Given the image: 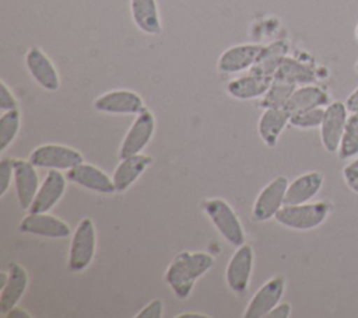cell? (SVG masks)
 <instances>
[{"mask_svg": "<svg viewBox=\"0 0 358 318\" xmlns=\"http://www.w3.org/2000/svg\"><path fill=\"white\" fill-rule=\"evenodd\" d=\"M214 262V256L204 251L178 252L166 268L165 282L178 298L185 300L192 293L196 280L207 273Z\"/></svg>", "mask_w": 358, "mask_h": 318, "instance_id": "cell-1", "label": "cell"}, {"mask_svg": "<svg viewBox=\"0 0 358 318\" xmlns=\"http://www.w3.org/2000/svg\"><path fill=\"white\" fill-rule=\"evenodd\" d=\"M330 209L331 206L327 202L284 205L274 219L281 226L292 230H312L326 220Z\"/></svg>", "mask_w": 358, "mask_h": 318, "instance_id": "cell-2", "label": "cell"}, {"mask_svg": "<svg viewBox=\"0 0 358 318\" xmlns=\"http://www.w3.org/2000/svg\"><path fill=\"white\" fill-rule=\"evenodd\" d=\"M201 207L228 244L234 247H241L245 244L243 227L229 203L221 198H213L203 200Z\"/></svg>", "mask_w": 358, "mask_h": 318, "instance_id": "cell-3", "label": "cell"}, {"mask_svg": "<svg viewBox=\"0 0 358 318\" xmlns=\"http://www.w3.org/2000/svg\"><path fill=\"white\" fill-rule=\"evenodd\" d=\"M96 248V231L94 221L90 217H84L76 227L70 248L67 266L71 272H81L88 268L94 259Z\"/></svg>", "mask_w": 358, "mask_h": 318, "instance_id": "cell-4", "label": "cell"}, {"mask_svg": "<svg viewBox=\"0 0 358 318\" xmlns=\"http://www.w3.org/2000/svg\"><path fill=\"white\" fill-rule=\"evenodd\" d=\"M35 167L46 170L69 171L84 161L83 154L63 144H42L34 148L28 158Z\"/></svg>", "mask_w": 358, "mask_h": 318, "instance_id": "cell-5", "label": "cell"}, {"mask_svg": "<svg viewBox=\"0 0 358 318\" xmlns=\"http://www.w3.org/2000/svg\"><path fill=\"white\" fill-rule=\"evenodd\" d=\"M154 130H155L154 113L148 108H144L141 112L136 115V119L133 120V123L130 125L129 130L126 132L122 140V144L119 148V160L141 153L152 139Z\"/></svg>", "mask_w": 358, "mask_h": 318, "instance_id": "cell-6", "label": "cell"}, {"mask_svg": "<svg viewBox=\"0 0 358 318\" xmlns=\"http://www.w3.org/2000/svg\"><path fill=\"white\" fill-rule=\"evenodd\" d=\"M348 109L340 101L330 102L324 108V116L320 123V140L326 151L336 153L345 132Z\"/></svg>", "mask_w": 358, "mask_h": 318, "instance_id": "cell-7", "label": "cell"}, {"mask_svg": "<svg viewBox=\"0 0 358 318\" xmlns=\"http://www.w3.org/2000/svg\"><path fill=\"white\" fill-rule=\"evenodd\" d=\"M288 179L284 175L271 179L257 195L252 214L257 221H266L277 214V212L284 206L285 192L288 188Z\"/></svg>", "mask_w": 358, "mask_h": 318, "instance_id": "cell-8", "label": "cell"}, {"mask_svg": "<svg viewBox=\"0 0 358 318\" xmlns=\"http://www.w3.org/2000/svg\"><path fill=\"white\" fill-rule=\"evenodd\" d=\"M253 269V249L249 244L236 247L225 269V280L228 287L235 293H245L249 287Z\"/></svg>", "mask_w": 358, "mask_h": 318, "instance_id": "cell-9", "label": "cell"}, {"mask_svg": "<svg viewBox=\"0 0 358 318\" xmlns=\"http://www.w3.org/2000/svg\"><path fill=\"white\" fill-rule=\"evenodd\" d=\"M92 105L98 112L115 115H137L145 108L143 98L130 90H113L101 94Z\"/></svg>", "mask_w": 358, "mask_h": 318, "instance_id": "cell-10", "label": "cell"}, {"mask_svg": "<svg viewBox=\"0 0 358 318\" xmlns=\"http://www.w3.org/2000/svg\"><path fill=\"white\" fill-rule=\"evenodd\" d=\"M285 289L284 276H274L267 280L250 298L245 308L243 318H263L280 303Z\"/></svg>", "mask_w": 358, "mask_h": 318, "instance_id": "cell-11", "label": "cell"}, {"mask_svg": "<svg viewBox=\"0 0 358 318\" xmlns=\"http://www.w3.org/2000/svg\"><path fill=\"white\" fill-rule=\"evenodd\" d=\"M67 181V177L59 170H48V174L39 185L28 213H48L50 209H53L64 195Z\"/></svg>", "mask_w": 358, "mask_h": 318, "instance_id": "cell-12", "label": "cell"}, {"mask_svg": "<svg viewBox=\"0 0 358 318\" xmlns=\"http://www.w3.org/2000/svg\"><path fill=\"white\" fill-rule=\"evenodd\" d=\"M25 64L31 77L46 91H57L60 87L59 73L48 57V55L39 48H29L25 55Z\"/></svg>", "mask_w": 358, "mask_h": 318, "instance_id": "cell-13", "label": "cell"}, {"mask_svg": "<svg viewBox=\"0 0 358 318\" xmlns=\"http://www.w3.org/2000/svg\"><path fill=\"white\" fill-rule=\"evenodd\" d=\"M18 230L48 238H66L71 233L66 221L49 213H28L20 221Z\"/></svg>", "mask_w": 358, "mask_h": 318, "instance_id": "cell-14", "label": "cell"}, {"mask_svg": "<svg viewBox=\"0 0 358 318\" xmlns=\"http://www.w3.org/2000/svg\"><path fill=\"white\" fill-rule=\"evenodd\" d=\"M14 167V186L20 206L24 210H28L39 188V178L36 167L29 160L13 158Z\"/></svg>", "mask_w": 358, "mask_h": 318, "instance_id": "cell-15", "label": "cell"}, {"mask_svg": "<svg viewBox=\"0 0 358 318\" xmlns=\"http://www.w3.org/2000/svg\"><path fill=\"white\" fill-rule=\"evenodd\" d=\"M67 179L73 184H77L85 189L98 192V193H113L116 192V188L113 185L112 177H109L105 171L101 168L90 164V163H81L66 174Z\"/></svg>", "mask_w": 358, "mask_h": 318, "instance_id": "cell-16", "label": "cell"}, {"mask_svg": "<svg viewBox=\"0 0 358 318\" xmlns=\"http://www.w3.org/2000/svg\"><path fill=\"white\" fill-rule=\"evenodd\" d=\"M262 48V45L256 43H242L228 48L218 57V71L224 74H234L243 70H249L256 62Z\"/></svg>", "mask_w": 358, "mask_h": 318, "instance_id": "cell-17", "label": "cell"}, {"mask_svg": "<svg viewBox=\"0 0 358 318\" xmlns=\"http://www.w3.org/2000/svg\"><path fill=\"white\" fill-rule=\"evenodd\" d=\"M28 287V273L17 262L7 265V282L0 289V312L4 315L14 308Z\"/></svg>", "mask_w": 358, "mask_h": 318, "instance_id": "cell-18", "label": "cell"}, {"mask_svg": "<svg viewBox=\"0 0 358 318\" xmlns=\"http://www.w3.org/2000/svg\"><path fill=\"white\" fill-rule=\"evenodd\" d=\"M151 163L152 157L141 153L120 158L119 164L116 165L112 174V181L116 188V192H124L126 189H129L140 178V175L151 165Z\"/></svg>", "mask_w": 358, "mask_h": 318, "instance_id": "cell-19", "label": "cell"}, {"mask_svg": "<svg viewBox=\"0 0 358 318\" xmlns=\"http://www.w3.org/2000/svg\"><path fill=\"white\" fill-rule=\"evenodd\" d=\"M323 185V175L317 171L305 172L288 184L284 205H301L315 198Z\"/></svg>", "mask_w": 358, "mask_h": 318, "instance_id": "cell-20", "label": "cell"}, {"mask_svg": "<svg viewBox=\"0 0 358 318\" xmlns=\"http://www.w3.org/2000/svg\"><path fill=\"white\" fill-rule=\"evenodd\" d=\"M130 14L134 25L147 35H159L162 24L157 0H130Z\"/></svg>", "mask_w": 358, "mask_h": 318, "instance_id": "cell-21", "label": "cell"}, {"mask_svg": "<svg viewBox=\"0 0 358 318\" xmlns=\"http://www.w3.org/2000/svg\"><path fill=\"white\" fill-rule=\"evenodd\" d=\"M271 81L273 77L259 76L249 71L248 76L231 80L227 84V92L236 99H255L267 92Z\"/></svg>", "mask_w": 358, "mask_h": 318, "instance_id": "cell-22", "label": "cell"}, {"mask_svg": "<svg viewBox=\"0 0 358 318\" xmlns=\"http://www.w3.org/2000/svg\"><path fill=\"white\" fill-rule=\"evenodd\" d=\"M289 116L291 113L285 108H264L259 119L257 132L267 147L277 144L281 132L289 123Z\"/></svg>", "mask_w": 358, "mask_h": 318, "instance_id": "cell-23", "label": "cell"}, {"mask_svg": "<svg viewBox=\"0 0 358 318\" xmlns=\"http://www.w3.org/2000/svg\"><path fill=\"white\" fill-rule=\"evenodd\" d=\"M329 104V94L323 88L315 84H305L295 88L284 108L292 115L295 112H301L310 108L327 106Z\"/></svg>", "mask_w": 358, "mask_h": 318, "instance_id": "cell-24", "label": "cell"}, {"mask_svg": "<svg viewBox=\"0 0 358 318\" xmlns=\"http://www.w3.org/2000/svg\"><path fill=\"white\" fill-rule=\"evenodd\" d=\"M288 49H289L288 43L281 39L263 46L256 62L249 69V71L259 76L274 77V73L281 64V62L284 60V57L287 56Z\"/></svg>", "mask_w": 358, "mask_h": 318, "instance_id": "cell-25", "label": "cell"}, {"mask_svg": "<svg viewBox=\"0 0 358 318\" xmlns=\"http://www.w3.org/2000/svg\"><path fill=\"white\" fill-rule=\"evenodd\" d=\"M273 78L282 80L295 85H305L313 84V81L316 80V73L310 66L294 57L285 56L278 69L275 70Z\"/></svg>", "mask_w": 358, "mask_h": 318, "instance_id": "cell-26", "label": "cell"}, {"mask_svg": "<svg viewBox=\"0 0 358 318\" xmlns=\"http://www.w3.org/2000/svg\"><path fill=\"white\" fill-rule=\"evenodd\" d=\"M295 88V84L273 78L267 92L262 97L260 105L263 108H284Z\"/></svg>", "mask_w": 358, "mask_h": 318, "instance_id": "cell-27", "label": "cell"}, {"mask_svg": "<svg viewBox=\"0 0 358 318\" xmlns=\"http://www.w3.org/2000/svg\"><path fill=\"white\" fill-rule=\"evenodd\" d=\"M21 126V113L18 109L6 111L0 116V151L4 153L6 148L14 141Z\"/></svg>", "mask_w": 358, "mask_h": 318, "instance_id": "cell-28", "label": "cell"}, {"mask_svg": "<svg viewBox=\"0 0 358 318\" xmlns=\"http://www.w3.org/2000/svg\"><path fill=\"white\" fill-rule=\"evenodd\" d=\"M324 116V108L317 106V108H310L305 109L301 112H295L289 116V123L295 127L301 129H310V127H317L320 126L322 120Z\"/></svg>", "mask_w": 358, "mask_h": 318, "instance_id": "cell-29", "label": "cell"}, {"mask_svg": "<svg viewBox=\"0 0 358 318\" xmlns=\"http://www.w3.org/2000/svg\"><path fill=\"white\" fill-rule=\"evenodd\" d=\"M14 178V167L13 158L4 157L0 161V196L3 198L10 188V184Z\"/></svg>", "mask_w": 358, "mask_h": 318, "instance_id": "cell-30", "label": "cell"}, {"mask_svg": "<svg viewBox=\"0 0 358 318\" xmlns=\"http://www.w3.org/2000/svg\"><path fill=\"white\" fill-rule=\"evenodd\" d=\"M337 153H338V158L341 160L352 158L354 155L358 154V141L348 132H344Z\"/></svg>", "mask_w": 358, "mask_h": 318, "instance_id": "cell-31", "label": "cell"}, {"mask_svg": "<svg viewBox=\"0 0 358 318\" xmlns=\"http://www.w3.org/2000/svg\"><path fill=\"white\" fill-rule=\"evenodd\" d=\"M164 314V303L159 298L150 301L144 308H141L136 318H161Z\"/></svg>", "mask_w": 358, "mask_h": 318, "instance_id": "cell-32", "label": "cell"}, {"mask_svg": "<svg viewBox=\"0 0 358 318\" xmlns=\"http://www.w3.org/2000/svg\"><path fill=\"white\" fill-rule=\"evenodd\" d=\"M0 109L3 112L11 111V109H18L17 98L8 90V87H7V84L4 81L0 83Z\"/></svg>", "mask_w": 358, "mask_h": 318, "instance_id": "cell-33", "label": "cell"}, {"mask_svg": "<svg viewBox=\"0 0 358 318\" xmlns=\"http://www.w3.org/2000/svg\"><path fill=\"white\" fill-rule=\"evenodd\" d=\"M291 315V304L289 303H278L268 314V318H288Z\"/></svg>", "mask_w": 358, "mask_h": 318, "instance_id": "cell-34", "label": "cell"}, {"mask_svg": "<svg viewBox=\"0 0 358 318\" xmlns=\"http://www.w3.org/2000/svg\"><path fill=\"white\" fill-rule=\"evenodd\" d=\"M343 177L345 179V182H354L358 181V158L351 161L350 164H347L343 170Z\"/></svg>", "mask_w": 358, "mask_h": 318, "instance_id": "cell-35", "label": "cell"}, {"mask_svg": "<svg viewBox=\"0 0 358 318\" xmlns=\"http://www.w3.org/2000/svg\"><path fill=\"white\" fill-rule=\"evenodd\" d=\"M345 132H348L358 141V113H351L348 116Z\"/></svg>", "mask_w": 358, "mask_h": 318, "instance_id": "cell-36", "label": "cell"}, {"mask_svg": "<svg viewBox=\"0 0 358 318\" xmlns=\"http://www.w3.org/2000/svg\"><path fill=\"white\" fill-rule=\"evenodd\" d=\"M345 106H347L348 112H351V113H358V87L347 97Z\"/></svg>", "mask_w": 358, "mask_h": 318, "instance_id": "cell-37", "label": "cell"}, {"mask_svg": "<svg viewBox=\"0 0 358 318\" xmlns=\"http://www.w3.org/2000/svg\"><path fill=\"white\" fill-rule=\"evenodd\" d=\"M6 318H31V314H28L25 310L22 308H17V305L14 308H11L7 314H4Z\"/></svg>", "mask_w": 358, "mask_h": 318, "instance_id": "cell-38", "label": "cell"}, {"mask_svg": "<svg viewBox=\"0 0 358 318\" xmlns=\"http://www.w3.org/2000/svg\"><path fill=\"white\" fill-rule=\"evenodd\" d=\"M176 318H208V315L201 312H183V314H178Z\"/></svg>", "mask_w": 358, "mask_h": 318, "instance_id": "cell-39", "label": "cell"}, {"mask_svg": "<svg viewBox=\"0 0 358 318\" xmlns=\"http://www.w3.org/2000/svg\"><path fill=\"white\" fill-rule=\"evenodd\" d=\"M348 186H350V189L352 191V192H355V193H358V181H354V182H348L347 184Z\"/></svg>", "mask_w": 358, "mask_h": 318, "instance_id": "cell-40", "label": "cell"}, {"mask_svg": "<svg viewBox=\"0 0 358 318\" xmlns=\"http://www.w3.org/2000/svg\"><path fill=\"white\" fill-rule=\"evenodd\" d=\"M355 36H357V39H358V24H357V28H355Z\"/></svg>", "mask_w": 358, "mask_h": 318, "instance_id": "cell-41", "label": "cell"}, {"mask_svg": "<svg viewBox=\"0 0 358 318\" xmlns=\"http://www.w3.org/2000/svg\"><path fill=\"white\" fill-rule=\"evenodd\" d=\"M355 71L358 73V62H357V64H355Z\"/></svg>", "mask_w": 358, "mask_h": 318, "instance_id": "cell-42", "label": "cell"}]
</instances>
